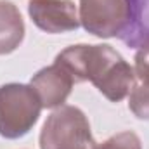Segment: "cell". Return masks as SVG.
Segmentation results:
<instances>
[{"mask_svg":"<svg viewBox=\"0 0 149 149\" xmlns=\"http://www.w3.org/2000/svg\"><path fill=\"white\" fill-rule=\"evenodd\" d=\"M54 63L71 74L74 83H94L111 102L123 101L135 87L134 68L111 45H71L59 52Z\"/></svg>","mask_w":149,"mask_h":149,"instance_id":"obj_1","label":"cell"},{"mask_svg":"<svg viewBox=\"0 0 149 149\" xmlns=\"http://www.w3.org/2000/svg\"><path fill=\"white\" fill-rule=\"evenodd\" d=\"M42 102L31 85L7 83L0 87V135L5 139L24 137L38 121Z\"/></svg>","mask_w":149,"mask_h":149,"instance_id":"obj_2","label":"cell"},{"mask_svg":"<svg viewBox=\"0 0 149 149\" xmlns=\"http://www.w3.org/2000/svg\"><path fill=\"white\" fill-rule=\"evenodd\" d=\"M90 123L76 106H59L40 132V149H95Z\"/></svg>","mask_w":149,"mask_h":149,"instance_id":"obj_3","label":"cell"},{"mask_svg":"<svg viewBox=\"0 0 149 149\" xmlns=\"http://www.w3.org/2000/svg\"><path fill=\"white\" fill-rule=\"evenodd\" d=\"M80 24L90 35L113 38L121 35L132 17L130 0H80Z\"/></svg>","mask_w":149,"mask_h":149,"instance_id":"obj_4","label":"cell"},{"mask_svg":"<svg viewBox=\"0 0 149 149\" xmlns=\"http://www.w3.org/2000/svg\"><path fill=\"white\" fill-rule=\"evenodd\" d=\"M128 109L139 120H149V85L142 83L132 88L128 97Z\"/></svg>","mask_w":149,"mask_h":149,"instance_id":"obj_8","label":"cell"},{"mask_svg":"<svg viewBox=\"0 0 149 149\" xmlns=\"http://www.w3.org/2000/svg\"><path fill=\"white\" fill-rule=\"evenodd\" d=\"M30 85L35 88L43 108L56 109L63 106L70 97L74 80L63 66L54 63L52 66L42 68L40 71L33 74Z\"/></svg>","mask_w":149,"mask_h":149,"instance_id":"obj_6","label":"cell"},{"mask_svg":"<svg viewBox=\"0 0 149 149\" xmlns=\"http://www.w3.org/2000/svg\"><path fill=\"white\" fill-rule=\"evenodd\" d=\"M28 14L45 33H66L80 26V17L73 0H30Z\"/></svg>","mask_w":149,"mask_h":149,"instance_id":"obj_5","label":"cell"},{"mask_svg":"<svg viewBox=\"0 0 149 149\" xmlns=\"http://www.w3.org/2000/svg\"><path fill=\"white\" fill-rule=\"evenodd\" d=\"M95 149H142V144L137 134L128 130V132H120L113 135L102 144H97Z\"/></svg>","mask_w":149,"mask_h":149,"instance_id":"obj_9","label":"cell"},{"mask_svg":"<svg viewBox=\"0 0 149 149\" xmlns=\"http://www.w3.org/2000/svg\"><path fill=\"white\" fill-rule=\"evenodd\" d=\"M23 38L24 21L19 9L9 0H0V56L14 52Z\"/></svg>","mask_w":149,"mask_h":149,"instance_id":"obj_7","label":"cell"},{"mask_svg":"<svg viewBox=\"0 0 149 149\" xmlns=\"http://www.w3.org/2000/svg\"><path fill=\"white\" fill-rule=\"evenodd\" d=\"M135 64H134V71L135 76L142 81V83H148L149 85V42L144 43L137 54H135Z\"/></svg>","mask_w":149,"mask_h":149,"instance_id":"obj_10","label":"cell"}]
</instances>
